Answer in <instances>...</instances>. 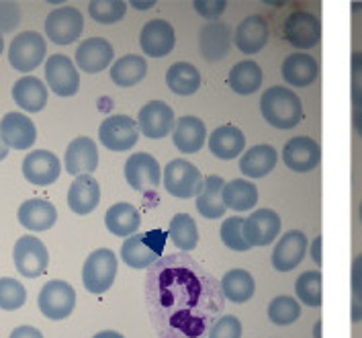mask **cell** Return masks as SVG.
Here are the masks:
<instances>
[{
  "label": "cell",
  "instance_id": "47",
  "mask_svg": "<svg viewBox=\"0 0 362 338\" xmlns=\"http://www.w3.org/2000/svg\"><path fill=\"white\" fill-rule=\"evenodd\" d=\"M21 6L17 2H0V33L13 31L21 23Z\"/></svg>",
  "mask_w": 362,
  "mask_h": 338
},
{
  "label": "cell",
  "instance_id": "33",
  "mask_svg": "<svg viewBox=\"0 0 362 338\" xmlns=\"http://www.w3.org/2000/svg\"><path fill=\"white\" fill-rule=\"evenodd\" d=\"M105 225L117 238H129L137 234L141 225V218L132 203H115L113 207H109L105 215Z\"/></svg>",
  "mask_w": 362,
  "mask_h": 338
},
{
  "label": "cell",
  "instance_id": "38",
  "mask_svg": "<svg viewBox=\"0 0 362 338\" xmlns=\"http://www.w3.org/2000/svg\"><path fill=\"white\" fill-rule=\"evenodd\" d=\"M160 257L153 252L150 246L146 244L144 240V234H134L129 236L123 246H121V261L127 264L129 269H150Z\"/></svg>",
  "mask_w": 362,
  "mask_h": 338
},
{
  "label": "cell",
  "instance_id": "2",
  "mask_svg": "<svg viewBox=\"0 0 362 338\" xmlns=\"http://www.w3.org/2000/svg\"><path fill=\"white\" fill-rule=\"evenodd\" d=\"M260 113L268 125L276 130H293L303 119V103L299 94L285 86H270L260 96Z\"/></svg>",
  "mask_w": 362,
  "mask_h": 338
},
{
  "label": "cell",
  "instance_id": "3",
  "mask_svg": "<svg viewBox=\"0 0 362 338\" xmlns=\"http://www.w3.org/2000/svg\"><path fill=\"white\" fill-rule=\"evenodd\" d=\"M117 257L111 248H98L95 250L82 266V283L84 289L93 295H103L113 287L117 277Z\"/></svg>",
  "mask_w": 362,
  "mask_h": 338
},
{
  "label": "cell",
  "instance_id": "50",
  "mask_svg": "<svg viewBox=\"0 0 362 338\" xmlns=\"http://www.w3.org/2000/svg\"><path fill=\"white\" fill-rule=\"evenodd\" d=\"M166 238H168V234H166V232H162V230H152V232H146V234H144L146 244L150 246L158 257H164V244H166Z\"/></svg>",
  "mask_w": 362,
  "mask_h": 338
},
{
  "label": "cell",
  "instance_id": "9",
  "mask_svg": "<svg viewBox=\"0 0 362 338\" xmlns=\"http://www.w3.org/2000/svg\"><path fill=\"white\" fill-rule=\"evenodd\" d=\"M84 31V17L74 6H59L45 19V35L56 45L74 43Z\"/></svg>",
  "mask_w": 362,
  "mask_h": 338
},
{
  "label": "cell",
  "instance_id": "10",
  "mask_svg": "<svg viewBox=\"0 0 362 338\" xmlns=\"http://www.w3.org/2000/svg\"><path fill=\"white\" fill-rule=\"evenodd\" d=\"M13 259H15L17 271L23 277L35 279L45 273V269L49 264V252H47L45 244L35 236H21L13 248Z\"/></svg>",
  "mask_w": 362,
  "mask_h": 338
},
{
  "label": "cell",
  "instance_id": "57",
  "mask_svg": "<svg viewBox=\"0 0 362 338\" xmlns=\"http://www.w3.org/2000/svg\"><path fill=\"white\" fill-rule=\"evenodd\" d=\"M315 338H322V320H317V328H315Z\"/></svg>",
  "mask_w": 362,
  "mask_h": 338
},
{
  "label": "cell",
  "instance_id": "21",
  "mask_svg": "<svg viewBox=\"0 0 362 338\" xmlns=\"http://www.w3.org/2000/svg\"><path fill=\"white\" fill-rule=\"evenodd\" d=\"M231 41L233 35L229 25L213 21L205 25L199 33V52L207 62H221L231 50Z\"/></svg>",
  "mask_w": 362,
  "mask_h": 338
},
{
  "label": "cell",
  "instance_id": "23",
  "mask_svg": "<svg viewBox=\"0 0 362 338\" xmlns=\"http://www.w3.org/2000/svg\"><path fill=\"white\" fill-rule=\"evenodd\" d=\"M100 203V185L93 174H80L68 191V207L76 215L93 213Z\"/></svg>",
  "mask_w": 362,
  "mask_h": 338
},
{
  "label": "cell",
  "instance_id": "31",
  "mask_svg": "<svg viewBox=\"0 0 362 338\" xmlns=\"http://www.w3.org/2000/svg\"><path fill=\"white\" fill-rule=\"evenodd\" d=\"M279 154L272 146L260 144V146H252L248 152L242 154L240 158V170L242 174H246L248 179H262L270 174L276 167Z\"/></svg>",
  "mask_w": 362,
  "mask_h": 338
},
{
  "label": "cell",
  "instance_id": "8",
  "mask_svg": "<svg viewBox=\"0 0 362 338\" xmlns=\"http://www.w3.org/2000/svg\"><path fill=\"white\" fill-rule=\"evenodd\" d=\"M285 39L297 50H311L322 41V21L313 13L293 11L283 23Z\"/></svg>",
  "mask_w": 362,
  "mask_h": 338
},
{
  "label": "cell",
  "instance_id": "37",
  "mask_svg": "<svg viewBox=\"0 0 362 338\" xmlns=\"http://www.w3.org/2000/svg\"><path fill=\"white\" fill-rule=\"evenodd\" d=\"M223 203L233 211H250L258 203V188L250 179H233L223 187Z\"/></svg>",
  "mask_w": 362,
  "mask_h": 338
},
{
  "label": "cell",
  "instance_id": "41",
  "mask_svg": "<svg viewBox=\"0 0 362 338\" xmlns=\"http://www.w3.org/2000/svg\"><path fill=\"white\" fill-rule=\"evenodd\" d=\"M127 2L123 0H93L88 2V15L98 25H115L125 17Z\"/></svg>",
  "mask_w": 362,
  "mask_h": 338
},
{
  "label": "cell",
  "instance_id": "51",
  "mask_svg": "<svg viewBox=\"0 0 362 338\" xmlns=\"http://www.w3.org/2000/svg\"><path fill=\"white\" fill-rule=\"evenodd\" d=\"M8 338H43V334L39 332L35 326H19L11 332Z\"/></svg>",
  "mask_w": 362,
  "mask_h": 338
},
{
  "label": "cell",
  "instance_id": "24",
  "mask_svg": "<svg viewBox=\"0 0 362 338\" xmlns=\"http://www.w3.org/2000/svg\"><path fill=\"white\" fill-rule=\"evenodd\" d=\"M172 142L182 154H197L207 144V128L194 115L180 117L174 125Z\"/></svg>",
  "mask_w": 362,
  "mask_h": 338
},
{
  "label": "cell",
  "instance_id": "40",
  "mask_svg": "<svg viewBox=\"0 0 362 338\" xmlns=\"http://www.w3.org/2000/svg\"><path fill=\"white\" fill-rule=\"evenodd\" d=\"M295 293L303 305L322 308L324 291H322V273L320 271H305L295 281Z\"/></svg>",
  "mask_w": 362,
  "mask_h": 338
},
{
  "label": "cell",
  "instance_id": "14",
  "mask_svg": "<svg viewBox=\"0 0 362 338\" xmlns=\"http://www.w3.org/2000/svg\"><path fill=\"white\" fill-rule=\"evenodd\" d=\"M283 162L293 172H311L322 162V148L309 135H297L283 148Z\"/></svg>",
  "mask_w": 362,
  "mask_h": 338
},
{
  "label": "cell",
  "instance_id": "29",
  "mask_svg": "<svg viewBox=\"0 0 362 338\" xmlns=\"http://www.w3.org/2000/svg\"><path fill=\"white\" fill-rule=\"evenodd\" d=\"M13 98L23 111H43L47 105V86L35 76H23L13 86Z\"/></svg>",
  "mask_w": 362,
  "mask_h": 338
},
{
  "label": "cell",
  "instance_id": "55",
  "mask_svg": "<svg viewBox=\"0 0 362 338\" xmlns=\"http://www.w3.org/2000/svg\"><path fill=\"white\" fill-rule=\"evenodd\" d=\"M93 338H125L123 334H119V332H115V330H103V332H98Z\"/></svg>",
  "mask_w": 362,
  "mask_h": 338
},
{
  "label": "cell",
  "instance_id": "34",
  "mask_svg": "<svg viewBox=\"0 0 362 338\" xmlns=\"http://www.w3.org/2000/svg\"><path fill=\"white\" fill-rule=\"evenodd\" d=\"M148 74V62L141 56H123L115 60L111 66V80L121 89H132L139 84Z\"/></svg>",
  "mask_w": 362,
  "mask_h": 338
},
{
  "label": "cell",
  "instance_id": "20",
  "mask_svg": "<svg viewBox=\"0 0 362 338\" xmlns=\"http://www.w3.org/2000/svg\"><path fill=\"white\" fill-rule=\"evenodd\" d=\"M307 252V236L299 230H291L283 234L272 250V266L279 273H288L303 263Z\"/></svg>",
  "mask_w": 362,
  "mask_h": 338
},
{
  "label": "cell",
  "instance_id": "17",
  "mask_svg": "<svg viewBox=\"0 0 362 338\" xmlns=\"http://www.w3.org/2000/svg\"><path fill=\"white\" fill-rule=\"evenodd\" d=\"M0 137L13 150H29L37 140V128L23 113H6L0 121Z\"/></svg>",
  "mask_w": 362,
  "mask_h": 338
},
{
  "label": "cell",
  "instance_id": "18",
  "mask_svg": "<svg viewBox=\"0 0 362 338\" xmlns=\"http://www.w3.org/2000/svg\"><path fill=\"white\" fill-rule=\"evenodd\" d=\"M76 68L86 74H98L107 70L115 60L113 45L103 38H90L80 43L76 50Z\"/></svg>",
  "mask_w": 362,
  "mask_h": 338
},
{
  "label": "cell",
  "instance_id": "46",
  "mask_svg": "<svg viewBox=\"0 0 362 338\" xmlns=\"http://www.w3.org/2000/svg\"><path fill=\"white\" fill-rule=\"evenodd\" d=\"M207 338H242V322L235 316H221L211 326Z\"/></svg>",
  "mask_w": 362,
  "mask_h": 338
},
{
  "label": "cell",
  "instance_id": "15",
  "mask_svg": "<svg viewBox=\"0 0 362 338\" xmlns=\"http://www.w3.org/2000/svg\"><path fill=\"white\" fill-rule=\"evenodd\" d=\"M62 174V164L54 152L35 150L23 160V176L27 183L37 187L54 185Z\"/></svg>",
  "mask_w": 362,
  "mask_h": 338
},
{
  "label": "cell",
  "instance_id": "7",
  "mask_svg": "<svg viewBox=\"0 0 362 338\" xmlns=\"http://www.w3.org/2000/svg\"><path fill=\"white\" fill-rule=\"evenodd\" d=\"M47 43L37 31H23L11 41L8 47V62L17 72H33L39 64L45 60Z\"/></svg>",
  "mask_w": 362,
  "mask_h": 338
},
{
  "label": "cell",
  "instance_id": "6",
  "mask_svg": "<svg viewBox=\"0 0 362 338\" xmlns=\"http://www.w3.org/2000/svg\"><path fill=\"white\" fill-rule=\"evenodd\" d=\"M139 140V125L129 115H111L98 128V142L111 152H127Z\"/></svg>",
  "mask_w": 362,
  "mask_h": 338
},
{
  "label": "cell",
  "instance_id": "36",
  "mask_svg": "<svg viewBox=\"0 0 362 338\" xmlns=\"http://www.w3.org/2000/svg\"><path fill=\"white\" fill-rule=\"evenodd\" d=\"M219 283H221V291L226 300L233 303H246L254 298V291H256L254 277L246 269H231Z\"/></svg>",
  "mask_w": 362,
  "mask_h": 338
},
{
  "label": "cell",
  "instance_id": "44",
  "mask_svg": "<svg viewBox=\"0 0 362 338\" xmlns=\"http://www.w3.org/2000/svg\"><path fill=\"white\" fill-rule=\"evenodd\" d=\"M244 218H229L221 224V242L228 246L229 250L235 252H246L252 246L244 238Z\"/></svg>",
  "mask_w": 362,
  "mask_h": 338
},
{
  "label": "cell",
  "instance_id": "13",
  "mask_svg": "<svg viewBox=\"0 0 362 338\" xmlns=\"http://www.w3.org/2000/svg\"><path fill=\"white\" fill-rule=\"evenodd\" d=\"M137 125H139V132L148 140H164L168 133L174 132L176 119H174V111L168 103L152 101L139 109Z\"/></svg>",
  "mask_w": 362,
  "mask_h": 338
},
{
  "label": "cell",
  "instance_id": "42",
  "mask_svg": "<svg viewBox=\"0 0 362 338\" xmlns=\"http://www.w3.org/2000/svg\"><path fill=\"white\" fill-rule=\"evenodd\" d=\"M301 316V305L295 298L279 295L268 303V320L276 326H288Z\"/></svg>",
  "mask_w": 362,
  "mask_h": 338
},
{
  "label": "cell",
  "instance_id": "48",
  "mask_svg": "<svg viewBox=\"0 0 362 338\" xmlns=\"http://www.w3.org/2000/svg\"><path fill=\"white\" fill-rule=\"evenodd\" d=\"M194 11L203 17V19H209L211 23L215 19H219L226 9H228V2L226 0H194Z\"/></svg>",
  "mask_w": 362,
  "mask_h": 338
},
{
  "label": "cell",
  "instance_id": "16",
  "mask_svg": "<svg viewBox=\"0 0 362 338\" xmlns=\"http://www.w3.org/2000/svg\"><path fill=\"white\" fill-rule=\"evenodd\" d=\"M281 234V215L272 209H256L244 222V238L252 248L272 244Z\"/></svg>",
  "mask_w": 362,
  "mask_h": 338
},
{
  "label": "cell",
  "instance_id": "11",
  "mask_svg": "<svg viewBox=\"0 0 362 338\" xmlns=\"http://www.w3.org/2000/svg\"><path fill=\"white\" fill-rule=\"evenodd\" d=\"M45 80L49 91L57 96H74L80 89L76 64L64 54H54L45 60Z\"/></svg>",
  "mask_w": 362,
  "mask_h": 338
},
{
  "label": "cell",
  "instance_id": "53",
  "mask_svg": "<svg viewBox=\"0 0 362 338\" xmlns=\"http://www.w3.org/2000/svg\"><path fill=\"white\" fill-rule=\"evenodd\" d=\"M132 6L137 9V11H148V9H153V6H156V2H153V0H148V2H137V0H134Z\"/></svg>",
  "mask_w": 362,
  "mask_h": 338
},
{
  "label": "cell",
  "instance_id": "52",
  "mask_svg": "<svg viewBox=\"0 0 362 338\" xmlns=\"http://www.w3.org/2000/svg\"><path fill=\"white\" fill-rule=\"evenodd\" d=\"M311 259L317 266H322V236H317L311 244Z\"/></svg>",
  "mask_w": 362,
  "mask_h": 338
},
{
  "label": "cell",
  "instance_id": "4",
  "mask_svg": "<svg viewBox=\"0 0 362 338\" xmlns=\"http://www.w3.org/2000/svg\"><path fill=\"white\" fill-rule=\"evenodd\" d=\"M162 176H164V188L168 191V195L176 197V199L199 197V193L203 191V185H205L201 170L182 158L170 160L162 172Z\"/></svg>",
  "mask_w": 362,
  "mask_h": 338
},
{
  "label": "cell",
  "instance_id": "35",
  "mask_svg": "<svg viewBox=\"0 0 362 338\" xmlns=\"http://www.w3.org/2000/svg\"><path fill=\"white\" fill-rule=\"evenodd\" d=\"M166 84L174 94L191 96L201 89V72L189 62H176L166 72Z\"/></svg>",
  "mask_w": 362,
  "mask_h": 338
},
{
  "label": "cell",
  "instance_id": "45",
  "mask_svg": "<svg viewBox=\"0 0 362 338\" xmlns=\"http://www.w3.org/2000/svg\"><path fill=\"white\" fill-rule=\"evenodd\" d=\"M352 320H362V254L352 263Z\"/></svg>",
  "mask_w": 362,
  "mask_h": 338
},
{
  "label": "cell",
  "instance_id": "32",
  "mask_svg": "<svg viewBox=\"0 0 362 338\" xmlns=\"http://www.w3.org/2000/svg\"><path fill=\"white\" fill-rule=\"evenodd\" d=\"M262 68L252 62V60H244V62H238L228 74V86L235 94H242V96H248L260 91L262 86Z\"/></svg>",
  "mask_w": 362,
  "mask_h": 338
},
{
  "label": "cell",
  "instance_id": "43",
  "mask_svg": "<svg viewBox=\"0 0 362 338\" xmlns=\"http://www.w3.org/2000/svg\"><path fill=\"white\" fill-rule=\"evenodd\" d=\"M25 301H27V289L21 285V281L13 277L0 279V310L15 312L25 305Z\"/></svg>",
  "mask_w": 362,
  "mask_h": 338
},
{
  "label": "cell",
  "instance_id": "54",
  "mask_svg": "<svg viewBox=\"0 0 362 338\" xmlns=\"http://www.w3.org/2000/svg\"><path fill=\"white\" fill-rule=\"evenodd\" d=\"M354 130L362 137V109H356L354 111Z\"/></svg>",
  "mask_w": 362,
  "mask_h": 338
},
{
  "label": "cell",
  "instance_id": "25",
  "mask_svg": "<svg viewBox=\"0 0 362 338\" xmlns=\"http://www.w3.org/2000/svg\"><path fill=\"white\" fill-rule=\"evenodd\" d=\"M64 162H66L68 174H74V176L90 174L98 167V148L90 137H76L66 148Z\"/></svg>",
  "mask_w": 362,
  "mask_h": 338
},
{
  "label": "cell",
  "instance_id": "22",
  "mask_svg": "<svg viewBox=\"0 0 362 338\" xmlns=\"http://www.w3.org/2000/svg\"><path fill=\"white\" fill-rule=\"evenodd\" d=\"M268 41V23L264 17L260 15H250L246 19L242 21L235 29V35H233V43L235 47L246 54H258L264 50Z\"/></svg>",
  "mask_w": 362,
  "mask_h": 338
},
{
  "label": "cell",
  "instance_id": "12",
  "mask_svg": "<svg viewBox=\"0 0 362 338\" xmlns=\"http://www.w3.org/2000/svg\"><path fill=\"white\" fill-rule=\"evenodd\" d=\"M125 179L127 185L135 191L158 188L162 183V169L158 160L148 152H135L125 162Z\"/></svg>",
  "mask_w": 362,
  "mask_h": 338
},
{
  "label": "cell",
  "instance_id": "49",
  "mask_svg": "<svg viewBox=\"0 0 362 338\" xmlns=\"http://www.w3.org/2000/svg\"><path fill=\"white\" fill-rule=\"evenodd\" d=\"M352 103L362 109V52L352 54Z\"/></svg>",
  "mask_w": 362,
  "mask_h": 338
},
{
  "label": "cell",
  "instance_id": "59",
  "mask_svg": "<svg viewBox=\"0 0 362 338\" xmlns=\"http://www.w3.org/2000/svg\"><path fill=\"white\" fill-rule=\"evenodd\" d=\"M361 222H362V203H361Z\"/></svg>",
  "mask_w": 362,
  "mask_h": 338
},
{
  "label": "cell",
  "instance_id": "26",
  "mask_svg": "<svg viewBox=\"0 0 362 338\" xmlns=\"http://www.w3.org/2000/svg\"><path fill=\"white\" fill-rule=\"evenodd\" d=\"M19 224L31 232H47L57 222V209L45 199H27L17 211Z\"/></svg>",
  "mask_w": 362,
  "mask_h": 338
},
{
  "label": "cell",
  "instance_id": "5",
  "mask_svg": "<svg viewBox=\"0 0 362 338\" xmlns=\"http://www.w3.org/2000/svg\"><path fill=\"white\" fill-rule=\"evenodd\" d=\"M37 305L39 312L47 320L59 322V320L70 318L76 305V291L66 281L45 283L39 291Z\"/></svg>",
  "mask_w": 362,
  "mask_h": 338
},
{
  "label": "cell",
  "instance_id": "28",
  "mask_svg": "<svg viewBox=\"0 0 362 338\" xmlns=\"http://www.w3.org/2000/svg\"><path fill=\"white\" fill-rule=\"evenodd\" d=\"M207 144H209V150L215 158L233 160L246 148V135L235 125H221L211 133Z\"/></svg>",
  "mask_w": 362,
  "mask_h": 338
},
{
  "label": "cell",
  "instance_id": "30",
  "mask_svg": "<svg viewBox=\"0 0 362 338\" xmlns=\"http://www.w3.org/2000/svg\"><path fill=\"white\" fill-rule=\"evenodd\" d=\"M223 187L226 181L219 174H211L205 179L203 191L197 197V211L207 218V220H219L226 213V203H223Z\"/></svg>",
  "mask_w": 362,
  "mask_h": 338
},
{
  "label": "cell",
  "instance_id": "39",
  "mask_svg": "<svg viewBox=\"0 0 362 338\" xmlns=\"http://www.w3.org/2000/svg\"><path fill=\"white\" fill-rule=\"evenodd\" d=\"M172 244L182 252H191L199 244V227L189 213H176L168 225Z\"/></svg>",
  "mask_w": 362,
  "mask_h": 338
},
{
  "label": "cell",
  "instance_id": "27",
  "mask_svg": "<svg viewBox=\"0 0 362 338\" xmlns=\"http://www.w3.org/2000/svg\"><path fill=\"white\" fill-rule=\"evenodd\" d=\"M281 74L286 84L303 89L317 80L320 64L315 62V57L307 56V54H291L281 66Z\"/></svg>",
  "mask_w": 362,
  "mask_h": 338
},
{
  "label": "cell",
  "instance_id": "19",
  "mask_svg": "<svg viewBox=\"0 0 362 338\" xmlns=\"http://www.w3.org/2000/svg\"><path fill=\"white\" fill-rule=\"evenodd\" d=\"M174 43H176L174 27L164 19L148 21L139 33V45H141L144 54L153 60L168 56L174 50Z\"/></svg>",
  "mask_w": 362,
  "mask_h": 338
},
{
  "label": "cell",
  "instance_id": "1",
  "mask_svg": "<svg viewBox=\"0 0 362 338\" xmlns=\"http://www.w3.org/2000/svg\"><path fill=\"white\" fill-rule=\"evenodd\" d=\"M146 305L160 338H203L226 310V295L187 252L164 254L148 269Z\"/></svg>",
  "mask_w": 362,
  "mask_h": 338
},
{
  "label": "cell",
  "instance_id": "58",
  "mask_svg": "<svg viewBox=\"0 0 362 338\" xmlns=\"http://www.w3.org/2000/svg\"><path fill=\"white\" fill-rule=\"evenodd\" d=\"M2 52H4V38H2V33H0V56H2Z\"/></svg>",
  "mask_w": 362,
  "mask_h": 338
},
{
  "label": "cell",
  "instance_id": "56",
  "mask_svg": "<svg viewBox=\"0 0 362 338\" xmlns=\"http://www.w3.org/2000/svg\"><path fill=\"white\" fill-rule=\"evenodd\" d=\"M6 156H8V146H6V144L2 142V137H0V162H2Z\"/></svg>",
  "mask_w": 362,
  "mask_h": 338
}]
</instances>
